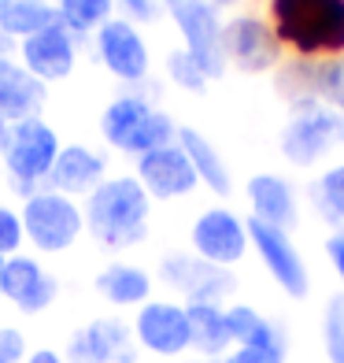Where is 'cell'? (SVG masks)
<instances>
[{"label":"cell","mask_w":344,"mask_h":363,"mask_svg":"<svg viewBox=\"0 0 344 363\" xmlns=\"http://www.w3.org/2000/svg\"><path fill=\"white\" fill-rule=\"evenodd\" d=\"M86 230L101 249L122 252L149 238L152 196L144 193L137 174H108L86 201Z\"/></svg>","instance_id":"cell-1"},{"label":"cell","mask_w":344,"mask_h":363,"mask_svg":"<svg viewBox=\"0 0 344 363\" xmlns=\"http://www.w3.org/2000/svg\"><path fill=\"white\" fill-rule=\"evenodd\" d=\"M277 41L300 60L344 56V0H267Z\"/></svg>","instance_id":"cell-2"},{"label":"cell","mask_w":344,"mask_h":363,"mask_svg":"<svg viewBox=\"0 0 344 363\" xmlns=\"http://www.w3.org/2000/svg\"><path fill=\"white\" fill-rule=\"evenodd\" d=\"M101 138L126 156H144L178 141V123L137 93H122L101 111Z\"/></svg>","instance_id":"cell-3"},{"label":"cell","mask_w":344,"mask_h":363,"mask_svg":"<svg viewBox=\"0 0 344 363\" xmlns=\"http://www.w3.org/2000/svg\"><path fill=\"white\" fill-rule=\"evenodd\" d=\"M59 134L48 126L41 115L34 119H19L8 126V141H4V174L11 182L15 193H38L48 186V174L56 167L59 156Z\"/></svg>","instance_id":"cell-4"},{"label":"cell","mask_w":344,"mask_h":363,"mask_svg":"<svg viewBox=\"0 0 344 363\" xmlns=\"http://www.w3.org/2000/svg\"><path fill=\"white\" fill-rule=\"evenodd\" d=\"M23 226H26V241L34 245L38 252H67L71 245L86 234V211L74 196L67 193H56V189H38L23 196Z\"/></svg>","instance_id":"cell-5"},{"label":"cell","mask_w":344,"mask_h":363,"mask_svg":"<svg viewBox=\"0 0 344 363\" xmlns=\"http://www.w3.org/2000/svg\"><path fill=\"white\" fill-rule=\"evenodd\" d=\"M163 11L171 15V23L178 26V34L185 41V52L200 63L204 74L219 78L226 71L219 8L211 0H163Z\"/></svg>","instance_id":"cell-6"},{"label":"cell","mask_w":344,"mask_h":363,"mask_svg":"<svg viewBox=\"0 0 344 363\" xmlns=\"http://www.w3.org/2000/svg\"><path fill=\"white\" fill-rule=\"evenodd\" d=\"M159 278L185 296V304H222L237 293V278L196 252H167L159 259Z\"/></svg>","instance_id":"cell-7"},{"label":"cell","mask_w":344,"mask_h":363,"mask_svg":"<svg viewBox=\"0 0 344 363\" xmlns=\"http://www.w3.org/2000/svg\"><path fill=\"white\" fill-rule=\"evenodd\" d=\"M344 141V119L333 108H304L292 111L282 130V156L292 167H315Z\"/></svg>","instance_id":"cell-8"},{"label":"cell","mask_w":344,"mask_h":363,"mask_svg":"<svg viewBox=\"0 0 344 363\" xmlns=\"http://www.w3.org/2000/svg\"><path fill=\"white\" fill-rule=\"evenodd\" d=\"M248 223V241L252 249L259 252V259H263V267L270 271V278L277 286H282V293H289L292 301H300V296H307L311 289V274H307V263L300 259V249L292 245L289 230H277V226H267L259 219H244Z\"/></svg>","instance_id":"cell-9"},{"label":"cell","mask_w":344,"mask_h":363,"mask_svg":"<svg viewBox=\"0 0 344 363\" xmlns=\"http://www.w3.org/2000/svg\"><path fill=\"white\" fill-rule=\"evenodd\" d=\"M93 48H96V60L104 63V71L115 74L119 82H130V86H137V82L149 78V45H144L141 30L134 23H126L122 15H115L108 19L101 30L93 34Z\"/></svg>","instance_id":"cell-10"},{"label":"cell","mask_w":344,"mask_h":363,"mask_svg":"<svg viewBox=\"0 0 344 363\" xmlns=\"http://www.w3.org/2000/svg\"><path fill=\"white\" fill-rule=\"evenodd\" d=\"M222 56L244 74L270 71L282 60V41H277L274 26L259 15H237L222 26Z\"/></svg>","instance_id":"cell-11"},{"label":"cell","mask_w":344,"mask_h":363,"mask_svg":"<svg viewBox=\"0 0 344 363\" xmlns=\"http://www.w3.org/2000/svg\"><path fill=\"white\" fill-rule=\"evenodd\" d=\"M15 60L34 78H41L45 86L48 82H63V78H71L74 63H78V38L56 19L52 26L23 38L19 48H15Z\"/></svg>","instance_id":"cell-12"},{"label":"cell","mask_w":344,"mask_h":363,"mask_svg":"<svg viewBox=\"0 0 344 363\" xmlns=\"http://www.w3.org/2000/svg\"><path fill=\"white\" fill-rule=\"evenodd\" d=\"M134 337L152 356L189 352V311L178 301H149L134 315Z\"/></svg>","instance_id":"cell-13"},{"label":"cell","mask_w":344,"mask_h":363,"mask_svg":"<svg viewBox=\"0 0 344 363\" xmlns=\"http://www.w3.org/2000/svg\"><path fill=\"white\" fill-rule=\"evenodd\" d=\"M189 234H193V252L219 263V267H234L248 252V223L234 216L229 208H207L193 223Z\"/></svg>","instance_id":"cell-14"},{"label":"cell","mask_w":344,"mask_h":363,"mask_svg":"<svg viewBox=\"0 0 344 363\" xmlns=\"http://www.w3.org/2000/svg\"><path fill=\"white\" fill-rule=\"evenodd\" d=\"M134 330L119 319H93L86 326H78L63 359L67 363H134Z\"/></svg>","instance_id":"cell-15"},{"label":"cell","mask_w":344,"mask_h":363,"mask_svg":"<svg viewBox=\"0 0 344 363\" xmlns=\"http://www.w3.org/2000/svg\"><path fill=\"white\" fill-rule=\"evenodd\" d=\"M137 182L152 201H178V196H189L200 186V178H196L193 163L178 141L156 148V152L137 156Z\"/></svg>","instance_id":"cell-16"},{"label":"cell","mask_w":344,"mask_h":363,"mask_svg":"<svg viewBox=\"0 0 344 363\" xmlns=\"http://www.w3.org/2000/svg\"><path fill=\"white\" fill-rule=\"evenodd\" d=\"M0 296L19 308L23 315H41L45 308H52V301L59 296V282L48 274L38 259L30 256H11L4 278H0Z\"/></svg>","instance_id":"cell-17"},{"label":"cell","mask_w":344,"mask_h":363,"mask_svg":"<svg viewBox=\"0 0 344 363\" xmlns=\"http://www.w3.org/2000/svg\"><path fill=\"white\" fill-rule=\"evenodd\" d=\"M108 178V160L89 145H63L56 156V167L48 174V189L67 196H89Z\"/></svg>","instance_id":"cell-18"},{"label":"cell","mask_w":344,"mask_h":363,"mask_svg":"<svg viewBox=\"0 0 344 363\" xmlns=\"http://www.w3.org/2000/svg\"><path fill=\"white\" fill-rule=\"evenodd\" d=\"M48 101V86L41 78H34L15 56L0 60V119L4 123H19V119H34L41 115Z\"/></svg>","instance_id":"cell-19"},{"label":"cell","mask_w":344,"mask_h":363,"mask_svg":"<svg viewBox=\"0 0 344 363\" xmlns=\"http://www.w3.org/2000/svg\"><path fill=\"white\" fill-rule=\"evenodd\" d=\"M248 204H252V219L277 226V230H292L297 226V193L285 178L277 174H252L248 178Z\"/></svg>","instance_id":"cell-20"},{"label":"cell","mask_w":344,"mask_h":363,"mask_svg":"<svg viewBox=\"0 0 344 363\" xmlns=\"http://www.w3.org/2000/svg\"><path fill=\"white\" fill-rule=\"evenodd\" d=\"M178 145H182V152L189 156L196 178H200V186H207L215 196H229V193H234V174H229L222 152L200 134V130L178 126Z\"/></svg>","instance_id":"cell-21"},{"label":"cell","mask_w":344,"mask_h":363,"mask_svg":"<svg viewBox=\"0 0 344 363\" xmlns=\"http://www.w3.org/2000/svg\"><path fill=\"white\" fill-rule=\"evenodd\" d=\"M189 311V349L200 359H222L234 352V337L226 326V308L222 304H185Z\"/></svg>","instance_id":"cell-22"},{"label":"cell","mask_w":344,"mask_h":363,"mask_svg":"<svg viewBox=\"0 0 344 363\" xmlns=\"http://www.w3.org/2000/svg\"><path fill=\"white\" fill-rule=\"evenodd\" d=\"M93 286L115 308H141L152 301V274L137 263H108Z\"/></svg>","instance_id":"cell-23"},{"label":"cell","mask_w":344,"mask_h":363,"mask_svg":"<svg viewBox=\"0 0 344 363\" xmlns=\"http://www.w3.org/2000/svg\"><path fill=\"white\" fill-rule=\"evenodd\" d=\"M59 19L56 0H0V30L11 41H23L38 30L52 26Z\"/></svg>","instance_id":"cell-24"},{"label":"cell","mask_w":344,"mask_h":363,"mask_svg":"<svg viewBox=\"0 0 344 363\" xmlns=\"http://www.w3.org/2000/svg\"><path fill=\"white\" fill-rule=\"evenodd\" d=\"M56 11H59V23L74 38H89L108 19H115V0H56Z\"/></svg>","instance_id":"cell-25"},{"label":"cell","mask_w":344,"mask_h":363,"mask_svg":"<svg viewBox=\"0 0 344 363\" xmlns=\"http://www.w3.org/2000/svg\"><path fill=\"white\" fill-rule=\"evenodd\" d=\"M219 363H285V330L267 319L252 341L234 345V352H226Z\"/></svg>","instance_id":"cell-26"},{"label":"cell","mask_w":344,"mask_h":363,"mask_svg":"<svg viewBox=\"0 0 344 363\" xmlns=\"http://www.w3.org/2000/svg\"><path fill=\"white\" fill-rule=\"evenodd\" d=\"M311 201H315V211L333 230H344V163L322 171V178L311 186Z\"/></svg>","instance_id":"cell-27"},{"label":"cell","mask_w":344,"mask_h":363,"mask_svg":"<svg viewBox=\"0 0 344 363\" xmlns=\"http://www.w3.org/2000/svg\"><path fill=\"white\" fill-rule=\"evenodd\" d=\"M322 345H326V359L344 363V293L330 296L322 315Z\"/></svg>","instance_id":"cell-28"},{"label":"cell","mask_w":344,"mask_h":363,"mask_svg":"<svg viewBox=\"0 0 344 363\" xmlns=\"http://www.w3.org/2000/svg\"><path fill=\"white\" fill-rule=\"evenodd\" d=\"M167 74H171V82L178 89H189V93H204L207 82H211L204 74V67L185 52V48H174V52L167 56Z\"/></svg>","instance_id":"cell-29"},{"label":"cell","mask_w":344,"mask_h":363,"mask_svg":"<svg viewBox=\"0 0 344 363\" xmlns=\"http://www.w3.org/2000/svg\"><path fill=\"white\" fill-rule=\"evenodd\" d=\"M226 326H229L234 345H244V341H252L259 330L267 326V319L259 315L252 304H234V308H226Z\"/></svg>","instance_id":"cell-30"},{"label":"cell","mask_w":344,"mask_h":363,"mask_svg":"<svg viewBox=\"0 0 344 363\" xmlns=\"http://www.w3.org/2000/svg\"><path fill=\"white\" fill-rule=\"evenodd\" d=\"M26 241V226H23V216L8 204H0V256H19Z\"/></svg>","instance_id":"cell-31"},{"label":"cell","mask_w":344,"mask_h":363,"mask_svg":"<svg viewBox=\"0 0 344 363\" xmlns=\"http://www.w3.org/2000/svg\"><path fill=\"white\" fill-rule=\"evenodd\" d=\"M115 8L122 11L126 23H156L163 15V0H115Z\"/></svg>","instance_id":"cell-32"},{"label":"cell","mask_w":344,"mask_h":363,"mask_svg":"<svg viewBox=\"0 0 344 363\" xmlns=\"http://www.w3.org/2000/svg\"><path fill=\"white\" fill-rule=\"evenodd\" d=\"M26 337L15 326H0V363H26Z\"/></svg>","instance_id":"cell-33"},{"label":"cell","mask_w":344,"mask_h":363,"mask_svg":"<svg viewBox=\"0 0 344 363\" xmlns=\"http://www.w3.org/2000/svg\"><path fill=\"white\" fill-rule=\"evenodd\" d=\"M326 256H330V267L337 271V278L344 282V230L330 234V241H326Z\"/></svg>","instance_id":"cell-34"},{"label":"cell","mask_w":344,"mask_h":363,"mask_svg":"<svg viewBox=\"0 0 344 363\" xmlns=\"http://www.w3.org/2000/svg\"><path fill=\"white\" fill-rule=\"evenodd\" d=\"M26 363H67V359H63L56 349H34L26 356Z\"/></svg>","instance_id":"cell-35"},{"label":"cell","mask_w":344,"mask_h":363,"mask_svg":"<svg viewBox=\"0 0 344 363\" xmlns=\"http://www.w3.org/2000/svg\"><path fill=\"white\" fill-rule=\"evenodd\" d=\"M15 48H19V41H11L4 30H0V60H8V56H15Z\"/></svg>","instance_id":"cell-36"},{"label":"cell","mask_w":344,"mask_h":363,"mask_svg":"<svg viewBox=\"0 0 344 363\" xmlns=\"http://www.w3.org/2000/svg\"><path fill=\"white\" fill-rule=\"evenodd\" d=\"M8 126H11V123L0 119V171H4V141H8Z\"/></svg>","instance_id":"cell-37"},{"label":"cell","mask_w":344,"mask_h":363,"mask_svg":"<svg viewBox=\"0 0 344 363\" xmlns=\"http://www.w3.org/2000/svg\"><path fill=\"white\" fill-rule=\"evenodd\" d=\"M215 8H234V4H241V0H211Z\"/></svg>","instance_id":"cell-38"},{"label":"cell","mask_w":344,"mask_h":363,"mask_svg":"<svg viewBox=\"0 0 344 363\" xmlns=\"http://www.w3.org/2000/svg\"><path fill=\"white\" fill-rule=\"evenodd\" d=\"M4 267H8V256H0V278H4Z\"/></svg>","instance_id":"cell-39"},{"label":"cell","mask_w":344,"mask_h":363,"mask_svg":"<svg viewBox=\"0 0 344 363\" xmlns=\"http://www.w3.org/2000/svg\"><path fill=\"white\" fill-rule=\"evenodd\" d=\"M185 363H219V359H200V356H196V359H185Z\"/></svg>","instance_id":"cell-40"}]
</instances>
